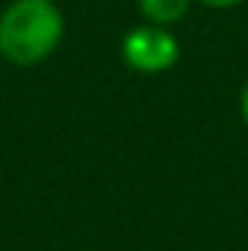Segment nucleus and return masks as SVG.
<instances>
[{"mask_svg":"<svg viewBox=\"0 0 248 251\" xmlns=\"http://www.w3.org/2000/svg\"><path fill=\"white\" fill-rule=\"evenodd\" d=\"M64 32L57 0H10L0 10V57L13 67H38L61 48Z\"/></svg>","mask_w":248,"mask_h":251,"instance_id":"1","label":"nucleus"},{"mask_svg":"<svg viewBox=\"0 0 248 251\" xmlns=\"http://www.w3.org/2000/svg\"><path fill=\"white\" fill-rule=\"evenodd\" d=\"M194 0H137V13L140 19L156 25H175L188 16Z\"/></svg>","mask_w":248,"mask_h":251,"instance_id":"3","label":"nucleus"},{"mask_svg":"<svg viewBox=\"0 0 248 251\" xmlns=\"http://www.w3.org/2000/svg\"><path fill=\"white\" fill-rule=\"evenodd\" d=\"M121 61L134 74L143 76H159L172 70L181 57V42L172 32V25H156V23H137L121 35Z\"/></svg>","mask_w":248,"mask_h":251,"instance_id":"2","label":"nucleus"},{"mask_svg":"<svg viewBox=\"0 0 248 251\" xmlns=\"http://www.w3.org/2000/svg\"><path fill=\"white\" fill-rule=\"evenodd\" d=\"M239 115H242V124L248 127V80L242 83V92H239Z\"/></svg>","mask_w":248,"mask_h":251,"instance_id":"5","label":"nucleus"},{"mask_svg":"<svg viewBox=\"0 0 248 251\" xmlns=\"http://www.w3.org/2000/svg\"><path fill=\"white\" fill-rule=\"evenodd\" d=\"M194 3L207 6V10H232V6H242L245 0H194Z\"/></svg>","mask_w":248,"mask_h":251,"instance_id":"4","label":"nucleus"}]
</instances>
